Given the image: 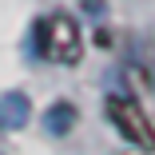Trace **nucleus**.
<instances>
[{
    "mask_svg": "<svg viewBox=\"0 0 155 155\" xmlns=\"http://www.w3.org/2000/svg\"><path fill=\"white\" fill-rule=\"evenodd\" d=\"M32 56L48 64H80L84 56V32L76 16L68 12H48L32 24Z\"/></svg>",
    "mask_w": 155,
    "mask_h": 155,
    "instance_id": "1",
    "label": "nucleus"
},
{
    "mask_svg": "<svg viewBox=\"0 0 155 155\" xmlns=\"http://www.w3.org/2000/svg\"><path fill=\"white\" fill-rule=\"evenodd\" d=\"M107 119L115 123V131L143 147V151H155V123L147 119V111L139 107L135 96H127V91H107Z\"/></svg>",
    "mask_w": 155,
    "mask_h": 155,
    "instance_id": "2",
    "label": "nucleus"
},
{
    "mask_svg": "<svg viewBox=\"0 0 155 155\" xmlns=\"http://www.w3.org/2000/svg\"><path fill=\"white\" fill-rule=\"evenodd\" d=\"M28 119H32L28 96H24V91H4V96H0V127H4V131H20Z\"/></svg>",
    "mask_w": 155,
    "mask_h": 155,
    "instance_id": "3",
    "label": "nucleus"
},
{
    "mask_svg": "<svg viewBox=\"0 0 155 155\" xmlns=\"http://www.w3.org/2000/svg\"><path fill=\"white\" fill-rule=\"evenodd\" d=\"M76 107L68 104V100H56L48 111H44V127H48V135H68L72 127H76Z\"/></svg>",
    "mask_w": 155,
    "mask_h": 155,
    "instance_id": "4",
    "label": "nucleus"
},
{
    "mask_svg": "<svg viewBox=\"0 0 155 155\" xmlns=\"http://www.w3.org/2000/svg\"><path fill=\"white\" fill-rule=\"evenodd\" d=\"M84 8H87L91 16H100V12H104V0H84Z\"/></svg>",
    "mask_w": 155,
    "mask_h": 155,
    "instance_id": "5",
    "label": "nucleus"
}]
</instances>
